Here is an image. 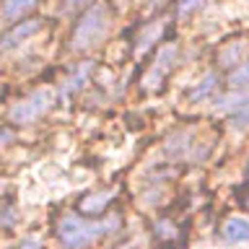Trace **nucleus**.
Wrapping results in <instances>:
<instances>
[{"instance_id":"obj_1","label":"nucleus","mask_w":249,"mask_h":249,"mask_svg":"<svg viewBox=\"0 0 249 249\" xmlns=\"http://www.w3.org/2000/svg\"><path fill=\"white\" fill-rule=\"evenodd\" d=\"M120 226V218L109 215L107 221H86L81 215H65L57 226V236L68 249H86L96 239L112 233Z\"/></svg>"},{"instance_id":"obj_2","label":"nucleus","mask_w":249,"mask_h":249,"mask_svg":"<svg viewBox=\"0 0 249 249\" xmlns=\"http://www.w3.org/2000/svg\"><path fill=\"white\" fill-rule=\"evenodd\" d=\"M107 31H109V8L101 5V3H93L89 11L81 16V21L75 23L73 50L75 52H83V50L96 47L101 39L107 36Z\"/></svg>"},{"instance_id":"obj_3","label":"nucleus","mask_w":249,"mask_h":249,"mask_svg":"<svg viewBox=\"0 0 249 249\" xmlns=\"http://www.w3.org/2000/svg\"><path fill=\"white\" fill-rule=\"evenodd\" d=\"M52 104H54V93L50 89H39L34 93H29L26 99H21L18 104H13L8 117H11L13 124H29V122H36L42 114L50 112Z\"/></svg>"},{"instance_id":"obj_4","label":"nucleus","mask_w":249,"mask_h":249,"mask_svg":"<svg viewBox=\"0 0 249 249\" xmlns=\"http://www.w3.org/2000/svg\"><path fill=\"white\" fill-rule=\"evenodd\" d=\"M174 60H177V44L161 47L159 54H156V62L151 65V70H148V75L143 78V89H156V86L166 78L169 68L174 65Z\"/></svg>"},{"instance_id":"obj_5","label":"nucleus","mask_w":249,"mask_h":249,"mask_svg":"<svg viewBox=\"0 0 249 249\" xmlns=\"http://www.w3.org/2000/svg\"><path fill=\"white\" fill-rule=\"evenodd\" d=\"M36 31H42V21H36V18L16 23L13 29H8L5 34L0 36V50H13V47H18L21 42H26L29 36H34Z\"/></svg>"},{"instance_id":"obj_6","label":"nucleus","mask_w":249,"mask_h":249,"mask_svg":"<svg viewBox=\"0 0 249 249\" xmlns=\"http://www.w3.org/2000/svg\"><path fill=\"white\" fill-rule=\"evenodd\" d=\"M223 241L229 244H239V241H249V221L247 218H229L221 229Z\"/></svg>"},{"instance_id":"obj_7","label":"nucleus","mask_w":249,"mask_h":249,"mask_svg":"<svg viewBox=\"0 0 249 249\" xmlns=\"http://www.w3.org/2000/svg\"><path fill=\"white\" fill-rule=\"evenodd\" d=\"M114 197V190H99V192H91L89 197H83L81 200V213H86V215H93V213H101L107 205H109V200Z\"/></svg>"},{"instance_id":"obj_8","label":"nucleus","mask_w":249,"mask_h":249,"mask_svg":"<svg viewBox=\"0 0 249 249\" xmlns=\"http://www.w3.org/2000/svg\"><path fill=\"white\" fill-rule=\"evenodd\" d=\"M36 5V0H5L3 3V18L5 21H16L23 13H29Z\"/></svg>"},{"instance_id":"obj_9","label":"nucleus","mask_w":249,"mask_h":249,"mask_svg":"<svg viewBox=\"0 0 249 249\" xmlns=\"http://www.w3.org/2000/svg\"><path fill=\"white\" fill-rule=\"evenodd\" d=\"M91 62H86V65H81L75 70L73 75L65 81V86H62V93H73V91H81L83 86H86V81H89V75H91Z\"/></svg>"},{"instance_id":"obj_10","label":"nucleus","mask_w":249,"mask_h":249,"mask_svg":"<svg viewBox=\"0 0 249 249\" xmlns=\"http://www.w3.org/2000/svg\"><path fill=\"white\" fill-rule=\"evenodd\" d=\"M161 31H163V21H156V23H151V26H148V29L143 31V34H140V39H138V52L143 54L145 50H151L153 42L161 36Z\"/></svg>"},{"instance_id":"obj_11","label":"nucleus","mask_w":249,"mask_h":249,"mask_svg":"<svg viewBox=\"0 0 249 249\" xmlns=\"http://www.w3.org/2000/svg\"><path fill=\"white\" fill-rule=\"evenodd\" d=\"M244 50H247V44L244 42H236V44H233L231 47V50H226L223 54H221V65L223 68H231V65H239V57H241V54H244Z\"/></svg>"},{"instance_id":"obj_12","label":"nucleus","mask_w":249,"mask_h":249,"mask_svg":"<svg viewBox=\"0 0 249 249\" xmlns=\"http://www.w3.org/2000/svg\"><path fill=\"white\" fill-rule=\"evenodd\" d=\"M213 91H215V75H205V78L200 81L197 89H192L190 99H192V101H202L208 93H213Z\"/></svg>"},{"instance_id":"obj_13","label":"nucleus","mask_w":249,"mask_h":249,"mask_svg":"<svg viewBox=\"0 0 249 249\" xmlns=\"http://www.w3.org/2000/svg\"><path fill=\"white\" fill-rule=\"evenodd\" d=\"M229 83L231 86H249V60L241 62V65L229 75Z\"/></svg>"},{"instance_id":"obj_14","label":"nucleus","mask_w":249,"mask_h":249,"mask_svg":"<svg viewBox=\"0 0 249 249\" xmlns=\"http://www.w3.org/2000/svg\"><path fill=\"white\" fill-rule=\"evenodd\" d=\"M200 5H205V0H179V3H177V13H179V18H184V16L195 13Z\"/></svg>"},{"instance_id":"obj_15","label":"nucleus","mask_w":249,"mask_h":249,"mask_svg":"<svg viewBox=\"0 0 249 249\" xmlns=\"http://www.w3.org/2000/svg\"><path fill=\"white\" fill-rule=\"evenodd\" d=\"M231 122L236 124V127H249V99H247V104L241 107L236 114H231Z\"/></svg>"},{"instance_id":"obj_16","label":"nucleus","mask_w":249,"mask_h":249,"mask_svg":"<svg viewBox=\"0 0 249 249\" xmlns=\"http://www.w3.org/2000/svg\"><path fill=\"white\" fill-rule=\"evenodd\" d=\"M18 249H42V241H39L36 236H31V239L23 241V244H21Z\"/></svg>"},{"instance_id":"obj_17","label":"nucleus","mask_w":249,"mask_h":249,"mask_svg":"<svg viewBox=\"0 0 249 249\" xmlns=\"http://www.w3.org/2000/svg\"><path fill=\"white\" fill-rule=\"evenodd\" d=\"M247 190H249V187H247ZM239 202H241V205H247V208H249V195L239 192Z\"/></svg>"},{"instance_id":"obj_18","label":"nucleus","mask_w":249,"mask_h":249,"mask_svg":"<svg viewBox=\"0 0 249 249\" xmlns=\"http://www.w3.org/2000/svg\"><path fill=\"white\" fill-rule=\"evenodd\" d=\"M83 3H89V0H68V5H70V8H75V5H83Z\"/></svg>"},{"instance_id":"obj_19","label":"nucleus","mask_w":249,"mask_h":249,"mask_svg":"<svg viewBox=\"0 0 249 249\" xmlns=\"http://www.w3.org/2000/svg\"><path fill=\"white\" fill-rule=\"evenodd\" d=\"M151 3H153V5H159V3H163V0H151Z\"/></svg>"},{"instance_id":"obj_20","label":"nucleus","mask_w":249,"mask_h":249,"mask_svg":"<svg viewBox=\"0 0 249 249\" xmlns=\"http://www.w3.org/2000/svg\"><path fill=\"white\" fill-rule=\"evenodd\" d=\"M247 177H249V163H247Z\"/></svg>"}]
</instances>
